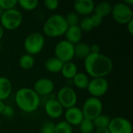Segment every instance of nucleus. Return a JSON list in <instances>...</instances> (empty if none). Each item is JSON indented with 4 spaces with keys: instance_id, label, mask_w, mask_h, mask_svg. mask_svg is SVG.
<instances>
[{
    "instance_id": "nucleus-1",
    "label": "nucleus",
    "mask_w": 133,
    "mask_h": 133,
    "mask_svg": "<svg viewBox=\"0 0 133 133\" xmlns=\"http://www.w3.org/2000/svg\"><path fill=\"white\" fill-rule=\"evenodd\" d=\"M114 65L111 59L101 53L90 54L84 59V68L87 75L93 78H105L109 75Z\"/></svg>"
},
{
    "instance_id": "nucleus-2",
    "label": "nucleus",
    "mask_w": 133,
    "mask_h": 133,
    "mask_svg": "<svg viewBox=\"0 0 133 133\" xmlns=\"http://www.w3.org/2000/svg\"><path fill=\"white\" fill-rule=\"evenodd\" d=\"M15 102L21 111L31 113L38 108L41 99L32 88L23 87L16 92Z\"/></svg>"
},
{
    "instance_id": "nucleus-3",
    "label": "nucleus",
    "mask_w": 133,
    "mask_h": 133,
    "mask_svg": "<svg viewBox=\"0 0 133 133\" xmlns=\"http://www.w3.org/2000/svg\"><path fill=\"white\" fill-rule=\"evenodd\" d=\"M68 27L65 16L60 14H53L45 21L43 32L47 37H58L65 35Z\"/></svg>"
},
{
    "instance_id": "nucleus-4",
    "label": "nucleus",
    "mask_w": 133,
    "mask_h": 133,
    "mask_svg": "<svg viewBox=\"0 0 133 133\" xmlns=\"http://www.w3.org/2000/svg\"><path fill=\"white\" fill-rule=\"evenodd\" d=\"M45 44L44 36L39 32L30 34L24 40L23 48L26 54L35 55L39 54L44 48Z\"/></svg>"
},
{
    "instance_id": "nucleus-5",
    "label": "nucleus",
    "mask_w": 133,
    "mask_h": 133,
    "mask_svg": "<svg viewBox=\"0 0 133 133\" xmlns=\"http://www.w3.org/2000/svg\"><path fill=\"white\" fill-rule=\"evenodd\" d=\"M23 22V15L16 9L4 11L1 18L0 24L3 29L12 30L17 29Z\"/></svg>"
},
{
    "instance_id": "nucleus-6",
    "label": "nucleus",
    "mask_w": 133,
    "mask_h": 133,
    "mask_svg": "<svg viewBox=\"0 0 133 133\" xmlns=\"http://www.w3.org/2000/svg\"><path fill=\"white\" fill-rule=\"evenodd\" d=\"M83 118L93 121L98 115L102 114L103 104L102 101L97 97H89L87 98L81 108Z\"/></svg>"
},
{
    "instance_id": "nucleus-7",
    "label": "nucleus",
    "mask_w": 133,
    "mask_h": 133,
    "mask_svg": "<svg viewBox=\"0 0 133 133\" xmlns=\"http://www.w3.org/2000/svg\"><path fill=\"white\" fill-rule=\"evenodd\" d=\"M111 14L114 20L119 24H127L133 19L132 9L124 2H117L112 5Z\"/></svg>"
},
{
    "instance_id": "nucleus-8",
    "label": "nucleus",
    "mask_w": 133,
    "mask_h": 133,
    "mask_svg": "<svg viewBox=\"0 0 133 133\" xmlns=\"http://www.w3.org/2000/svg\"><path fill=\"white\" fill-rule=\"evenodd\" d=\"M55 55L63 63L72 62L74 58V45L66 40L58 42L55 47Z\"/></svg>"
},
{
    "instance_id": "nucleus-9",
    "label": "nucleus",
    "mask_w": 133,
    "mask_h": 133,
    "mask_svg": "<svg viewBox=\"0 0 133 133\" xmlns=\"http://www.w3.org/2000/svg\"><path fill=\"white\" fill-rule=\"evenodd\" d=\"M56 100L60 103L63 108L75 107L77 103V94L76 91L69 87H62L57 93Z\"/></svg>"
},
{
    "instance_id": "nucleus-10",
    "label": "nucleus",
    "mask_w": 133,
    "mask_h": 133,
    "mask_svg": "<svg viewBox=\"0 0 133 133\" xmlns=\"http://www.w3.org/2000/svg\"><path fill=\"white\" fill-rule=\"evenodd\" d=\"M109 84L105 78H93L90 80L87 90L93 97L99 98L108 90Z\"/></svg>"
},
{
    "instance_id": "nucleus-11",
    "label": "nucleus",
    "mask_w": 133,
    "mask_h": 133,
    "mask_svg": "<svg viewBox=\"0 0 133 133\" xmlns=\"http://www.w3.org/2000/svg\"><path fill=\"white\" fill-rule=\"evenodd\" d=\"M108 129L111 133H132L131 122L123 117H115L111 119Z\"/></svg>"
},
{
    "instance_id": "nucleus-12",
    "label": "nucleus",
    "mask_w": 133,
    "mask_h": 133,
    "mask_svg": "<svg viewBox=\"0 0 133 133\" xmlns=\"http://www.w3.org/2000/svg\"><path fill=\"white\" fill-rule=\"evenodd\" d=\"M55 89V84L51 79L41 78L38 79L34 86L33 90L39 96H47L51 94Z\"/></svg>"
},
{
    "instance_id": "nucleus-13",
    "label": "nucleus",
    "mask_w": 133,
    "mask_h": 133,
    "mask_svg": "<svg viewBox=\"0 0 133 133\" xmlns=\"http://www.w3.org/2000/svg\"><path fill=\"white\" fill-rule=\"evenodd\" d=\"M95 4L92 0H76L73 2L75 12L83 16H89L93 14Z\"/></svg>"
},
{
    "instance_id": "nucleus-14",
    "label": "nucleus",
    "mask_w": 133,
    "mask_h": 133,
    "mask_svg": "<svg viewBox=\"0 0 133 133\" xmlns=\"http://www.w3.org/2000/svg\"><path fill=\"white\" fill-rule=\"evenodd\" d=\"M64 108L56 98H51L46 101L44 104V111L48 117L51 118H58L62 116Z\"/></svg>"
},
{
    "instance_id": "nucleus-15",
    "label": "nucleus",
    "mask_w": 133,
    "mask_h": 133,
    "mask_svg": "<svg viewBox=\"0 0 133 133\" xmlns=\"http://www.w3.org/2000/svg\"><path fill=\"white\" fill-rule=\"evenodd\" d=\"M65 122H67L72 126L79 125V124L83 120V115L81 108H77L76 106L66 109L65 112Z\"/></svg>"
},
{
    "instance_id": "nucleus-16",
    "label": "nucleus",
    "mask_w": 133,
    "mask_h": 133,
    "mask_svg": "<svg viewBox=\"0 0 133 133\" xmlns=\"http://www.w3.org/2000/svg\"><path fill=\"white\" fill-rule=\"evenodd\" d=\"M65 36L67 41L75 45L80 42L83 37V31L79 28V25L69 26L65 34Z\"/></svg>"
},
{
    "instance_id": "nucleus-17",
    "label": "nucleus",
    "mask_w": 133,
    "mask_h": 133,
    "mask_svg": "<svg viewBox=\"0 0 133 133\" xmlns=\"http://www.w3.org/2000/svg\"><path fill=\"white\" fill-rule=\"evenodd\" d=\"M90 54V48L88 44L85 42H79L74 45V57L84 60Z\"/></svg>"
},
{
    "instance_id": "nucleus-18",
    "label": "nucleus",
    "mask_w": 133,
    "mask_h": 133,
    "mask_svg": "<svg viewBox=\"0 0 133 133\" xmlns=\"http://www.w3.org/2000/svg\"><path fill=\"white\" fill-rule=\"evenodd\" d=\"M12 90L10 80L4 76H0V100H6L11 94Z\"/></svg>"
},
{
    "instance_id": "nucleus-19",
    "label": "nucleus",
    "mask_w": 133,
    "mask_h": 133,
    "mask_svg": "<svg viewBox=\"0 0 133 133\" xmlns=\"http://www.w3.org/2000/svg\"><path fill=\"white\" fill-rule=\"evenodd\" d=\"M63 62H61L59 59H58L55 57L49 58L46 60L44 63V67L46 70L51 73H58L60 72L62 70V68L63 66Z\"/></svg>"
},
{
    "instance_id": "nucleus-20",
    "label": "nucleus",
    "mask_w": 133,
    "mask_h": 133,
    "mask_svg": "<svg viewBox=\"0 0 133 133\" xmlns=\"http://www.w3.org/2000/svg\"><path fill=\"white\" fill-rule=\"evenodd\" d=\"M60 72L62 73V76L65 79H73V77L78 72V68L77 65L72 62H65L63 64V66Z\"/></svg>"
},
{
    "instance_id": "nucleus-21",
    "label": "nucleus",
    "mask_w": 133,
    "mask_h": 133,
    "mask_svg": "<svg viewBox=\"0 0 133 133\" xmlns=\"http://www.w3.org/2000/svg\"><path fill=\"white\" fill-rule=\"evenodd\" d=\"M72 79L75 87L80 90H86L90 83V79L88 75L83 72H78Z\"/></svg>"
},
{
    "instance_id": "nucleus-22",
    "label": "nucleus",
    "mask_w": 133,
    "mask_h": 133,
    "mask_svg": "<svg viewBox=\"0 0 133 133\" xmlns=\"http://www.w3.org/2000/svg\"><path fill=\"white\" fill-rule=\"evenodd\" d=\"M112 5L108 2H101L94 6V13L101 16L102 18L108 16L111 12Z\"/></svg>"
},
{
    "instance_id": "nucleus-23",
    "label": "nucleus",
    "mask_w": 133,
    "mask_h": 133,
    "mask_svg": "<svg viewBox=\"0 0 133 133\" xmlns=\"http://www.w3.org/2000/svg\"><path fill=\"white\" fill-rule=\"evenodd\" d=\"M34 63H35V59L34 56L26 53L23 55L19 60V65L20 68L24 70L31 69L34 67Z\"/></svg>"
},
{
    "instance_id": "nucleus-24",
    "label": "nucleus",
    "mask_w": 133,
    "mask_h": 133,
    "mask_svg": "<svg viewBox=\"0 0 133 133\" xmlns=\"http://www.w3.org/2000/svg\"><path fill=\"white\" fill-rule=\"evenodd\" d=\"M110 122H111L110 117L108 115H104V114H101L95 119L93 120L94 128H96V129L108 128V125H109Z\"/></svg>"
},
{
    "instance_id": "nucleus-25",
    "label": "nucleus",
    "mask_w": 133,
    "mask_h": 133,
    "mask_svg": "<svg viewBox=\"0 0 133 133\" xmlns=\"http://www.w3.org/2000/svg\"><path fill=\"white\" fill-rule=\"evenodd\" d=\"M54 133H72V126L65 121H61L55 124Z\"/></svg>"
},
{
    "instance_id": "nucleus-26",
    "label": "nucleus",
    "mask_w": 133,
    "mask_h": 133,
    "mask_svg": "<svg viewBox=\"0 0 133 133\" xmlns=\"http://www.w3.org/2000/svg\"><path fill=\"white\" fill-rule=\"evenodd\" d=\"M37 0H19L18 4L19 5L26 11H32L35 9L38 5Z\"/></svg>"
},
{
    "instance_id": "nucleus-27",
    "label": "nucleus",
    "mask_w": 133,
    "mask_h": 133,
    "mask_svg": "<svg viewBox=\"0 0 133 133\" xmlns=\"http://www.w3.org/2000/svg\"><path fill=\"white\" fill-rule=\"evenodd\" d=\"M79 26L81 29V30L83 31V32H90L94 28L90 16H84V18H83L79 21Z\"/></svg>"
},
{
    "instance_id": "nucleus-28",
    "label": "nucleus",
    "mask_w": 133,
    "mask_h": 133,
    "mask_svg": "<svg viewBox=\"0 0 133 133\" xmlns=\"http://www.w3.org/2000/svg\"><path fill=\"white\" fill-rule=\"evenodd\" d=\"M79 126L81 133H92L95 129L93 121L86 118H83Z\"/></svg>"
},
{
    "instance_id": "nucleus-29",
    "label": "nucleus",
    "mask_w": 133,
    "mask_h": 133,
    "mask_svg": "<svg viewBox=\"0 0 133 133\" xmlns=\"http://www.w3.org/2000/svg\"><path fill=\"white\" fill-rule=\"evenodd\" d=\"M65 21H66L68 26H77L79 23V16L75 12H69L66 15V16L65 17Z\"/></svg>"
},
{
    "instance_id": "nucleus-30",
    "label": "nucleus",
    "mask_w": 133,
    "mask_h": 133,
    "mask_svg": "<svg viewBox=\"0 0 133 133\" xmlns=\"http://www.w3.org/2000/svg\"><path fill=\"white\" fill-rule=\"evenodd\" d=\"M17 4V0H0V7L3 11L15 9V6Z\"/></svg>"
},
{
    "instance_id": "nucleus-31",
    "label": "nucleus",
    "mask_w": 133,
    "mask_h": 133,
    "mask_svg": "<svg viewBox=\"0 0 133 133\" xmlns=\"http://www.w3.org/2000/svg\"><path fill=\"white\" fill-rule=\"evenodd\" d=\"M55 124L52 122H46L41 128V133H54Z\"/></svg>"
},
{
    "instance_id": "nucleus-32",
    "label": "nucleus",
    "mask_w": 133,
    "mask_h": 133,
    "mask_svg": "<svg viewBox=\"0 0 133 133\" xmlns=\"http://www.w3.org/2000/svg\"><path fill=\"white\" fill-rule=\"evenodd\" d=\"M44 4L48 10L54 11L58 9L59 2L57 0H45L44 2Z\"/></svg>"
},
{
    "instance_id": "nucleus-33",
    "label": "nucleus",
    "mask_w": 133,
    "mask_h": 133,
    "mask_svg": "<svg viewBox=\"0 0 133 133\" xmlns=\"http://www.w3.org/2000/svg\"><path fill=\"white\" fill-rule=\"evenodd\" d=\"M90 16V19L92 20V23L94 24V28L95 27H98L101 25L102 22H103V18L95 13H93L92 15Z\"/></svg>"
},
{
    "instance_id": "nucleus-34",
    "label": "nucleus",
    "mask_w": 133,
    "mask_h": 133,
    "mask_svg": "<svg viewBox=\"0 0 133 133\" xmlns=\"http://www.w3.org/2000/svg\"><path fill=\"white\" fill-rule=\"evenodd\" d=\"M14 113H15V112H14V109H13L12 107H11V106H9V105H5V108H4V109H3L2 114L5 117L10 118H12V117L14 116Z\"/></svg>"
},
{
    "instance_id": "nucleus-35",
    "label": "nucleus",
    "mask_w": 133,
    "mask_h": 133,
    "mask_svg": "<svg viewBox=\"0 0 133 133\" xmlns=\"http://www.w3.org/2000/svg\"><path fill=\"white\" fill-rule=\"evenodd\" d=\"M90 53L91 54H98L101 53V48L100 45L97 44H93L92 45L90 46Z\"/></svg>"
},
{
    "instance_id": "nucleus-36",
    "label": "nucleus",
    "mask_w": 133,
    "mask_h": 133,
    "mask_svg": "<svg viewBox=\"0 0 133 133\" xmlns=\"http://www.w3.org/2000/svg\"><path fill=\"white\" fill-rule=\"evenodd\" d=\"M127 30L129 33L130 35H133V19H132L131 21H129L127 24Z\"/></svg>"
},
{
    "instance_id": "nucleus-37",
    "label": "nucleus",
    "mask_w": 133,
    "mask_h": 133,
    "mask_svg": "<svg viewBox=\"0 0 133 133\" xmlns=\"http://www.w3.org/2000/svg\"><path fill=\"white\" fill-rule=\"evenodd\" d=\"M95 133H111L108 128H103V129H96Z\"/></svg>"
},
{
    "instance_id": "nucleus-38",
    "label": "nucleus",
    "mask_w": 133,
    "mask_h": 133,
    "mask_svg": "<svg viewBox=\"0 0 133 133\" xmlns=\"http://www.w3.org/2000/svg\"><path fill=\"white\" fill-rule=\"evenodd\" d=\"M5 104L4 101L0 100V114L2 113V111H3L4 108H5Z\"/></svg>"
},
{
    "instance_id": "nucleus-39",
    "label": "nucleus",
    "mask_w": 133,
    "mask_h": 133,
    "mask_svg": "<svg viewBox=\"0 0 133 133\" xmlns=\"http://www.w3.org/2000/svg\"><path fill=\"white\" fill-rule=\"evenodd\" d=\"M123 2H124L125 5H129V6L131 7V5H132L133 4V0H125Z\"/></svg>"
},
{
    "instance_id": "nucleus-40",
    "label": "nucleus",
    "mask_w": 133,
    "mask_h": 133,
    "mask_svg": "<svg viewBox=\"0 0 133 133\" xmlns=\"http://www.w3.org/2000/svg\"><path fill=\"white\" fill-rule=\"evenodd\" d=\"M3 35H4V29H3V27L2 26V25L0 24V41H1V39L2 38Z\"/></svg>"
},
{
    "instance_id": "nucleus-41",
    "label": "nucleus",
    "mask_w": 133,
    "mask_h": 133,
    "mask_svg": "<svg viewBox=\"0 0 133 133\" xmlns=\"http://www.w3.org/2000/svg\"><path fill=\"white\" fill-rule=\"evenodd\" d=\"M3 12H4V11H3V10L1 9V7H0V18H1V16H2V13H3Z\"/></svg>"
},
{
    "instance_id": "nucleus-42",
    "label": "nucleus",
    "mask_w": 133,
    "mask_h": 133,
    "mask_svg": "<svg viewBox=\"0 0 133 133\" xmlns=\"http://www.w3.org/2000/svg\"><path fill=\"white\" fill-rule=\"evenodd\" d=\"M1 50H2V44L0 42V51H1Z\"/></svg>"
},
{
    "instance_id": "nucleus-43",
    "label": "nucleus",
    "mask_w": 133,
    "mask_h": 133,
    "mask_svg": "<svg viewBox=\"0 0 133 133\" xmlns=\"http://www.w3.org/2000/svg\"><path fill=\"white\" fill-rule=\"evenodd\" d=\"M1 125H2V121H1V119H0V126H1Z\"/></svg>"
}]
</instances>
